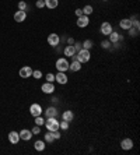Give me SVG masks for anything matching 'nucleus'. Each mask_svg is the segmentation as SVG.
Listing matches in <instances>:
<instances>
[{
  "instance_id": "4c0bfd02",
  "label": "nucleus",
  "mask_w": 140,
  "mask_h": 155,
  "mask_svg": "<svg viewBox=\"0 0 140 155\" xmlns=\"http://www.w3.org/2000/svg\"><path fill=\"white\" fill-rule=\"evenodd\" d=\"M74 43V39L73 38H67V45H73Z\"/></svg>"
},
{
  "instance_id": "aec40b11",
  "label": "nucleus",
  "mask_w": 140,
  "mask_h": 155,
  "mask_svg": "<svg viewBox=\"0 0 140 155\" xmlns=\"http://www.w3.org/2000/svg\"><path fill=\"white\" fill-rule=\"evenodd\" d=\"M62 119H63V120H66V122H71V120H73V119H74V113H73V112H71V110H65V112H63V113H62Z\"/></svg>"
},
{
  "instance_id": "4be33fe9",
  "label": "nucleus",
  "mask_w": 140,
  "mask_h": 155,
  "mask_svg": "<svg viewBox=\"0 0 140 155\" xmlns=\"http://www.w3.org/2000/svg\"><path fill=\"white\" fill-rule=\"evenodd\" d=\"M45 1V7H48V9H56L57 6H59V0H43Z\"/></svg>"
},
{
  "instance_id": "bb28decb",
  "label": "nucleus",
  "mask_w": 140,
  "mask_h": 155,
  "mask_svg": "<svg viewBox=\"0 0 140 155\" xmlns=\"http://www.w3.org/2000/svg\"><path fill=\"white\" fill-rule=\"evenodd\" d=\"M69 122H66V120H62V122H59V129H62V130H69Z\"/></svg>"
},
{
  "instance_id": "cd10ccee",
  "label": "nucleus",
  "mask_w": 140,
  "mask_h": 155,
  "mask_svg": "<svg viewBox=\"0 0 140 155\" xmlns=\"http://www.w3.org/2000/svg\"><path fill=\"white\" fill-rule=\"evenodd\" d=\"M27 9H28L27 1H24V0L18 1V10H23V11H27Z\"/></svg>"
},
{
  "instance_id": "c756f323",
  "label": "nucleus",
  "mask_w": 140,
  "mask_h": 155,
  "mask_svg": "<svg viewBox=\"0 0 140 155\" xmlns=\"http://www.w3.org/2000/svg\"><path fill=\"white\" fill-rule=\"evenodd\" d=\"M127 31H129V35H130V37H137V34H139V29H137V28H135V27L129 28Z\"/></svg>"
},
{
  "instance_id": "f03ea898",
  "label": "nucleus",
  "mask_w": 140,
  "mask_h": 155,
  "mask_svg": "<svg viewBox=\"0 0 140 155\" xmlns=\"http://www.w3.org/2000/svg\"><path fill=\"white\" fill-rule=\"evenodd\" d=\"M69 60L66 59V57H59V59L56 60L55 63V67L57 71H63V73H66V71H69Z\"/></svg>"
},
{
  "instance_id": "6e6552de",
  "label": "nucleus",
  "mask_w": 140,
  "mask_h": 155,
  "mask_svg": "<svg viewBox=\"0 0 140 155\" xmlns=\"http://www.w3.org/2000/svg\"><path fill=\"white\" fill-rule=\"evenodd\" d=\"M29 113H31V116H34V118L41 116L42 115V106L39 105V104H31V106H29Z\"/></svg>"
},
{
  "instance_id": "2f4dec72",
  "label": "nucleus",
  "mask_w": 140,
  "mask_h": 155,
  "mask_svg": "<svg viewBox=\"0 0 140 155\" xmlns=\"http://www.w3.org/2000/svg\"><path fill=\"white\" fill-rule=\"evenodd\" d=\"M52 134H53V138H55V140H60V138H62V133L59 131V130L52 131Z\"/></svg>"
},
{
  "instance_id": "dca6fc26",
  "label": "nucleus",
  "mask_w": 140,
  "mask_h": 155,
  "mask_svg": "<svg viewBox=\"0 0 140 155\" xmlns=\"http://www.w3.org/2000/svg\"><path fill=\"white\" fill-rule=\"evenodd\" d=\"M119 27L122 28V29H125V31H127L129 28L133 27V24H132V21L129 18H122L121 21H119Z\"/></svg>"
},
{
  "instance_id": "f8f14e48",
  "label": "nucleus",
  "mask_w": 140,
  "mask_h": 155,
  "mask_svg": "<svg viewBox=\"0 0 140 155\" xmlns=\"http://www.w3.org/2000/svg\"><path fill=\"white\" fill-rule=\"evenodd\" d=\"M18 134H20V140H24V141L31 140V137L34 136L32 131H31V130H28V129H23V130H21Z\"/></svg>"
},
{
  "instance_id": "e433bc0d",
  "label": "nucleus",
  "mask_w": 140,
  "mask_h": 155,
  "mask_svg": "<svg viewBox=\"0 0 140 155\" xmlns=\"http://www.w3.org/2000/svg\"><path fill=\"white\" fill-rule=\"evenodd\" d=\"M74 14H76V17H80V15H83V10H81V9H76Z\"/></svg>"
},
{
  "instance_id": "4468645a",
  "label": "nucleus",
  "mask_w": 140,
  "mask_h": 155,
  "mask_svg": "<svg viewBox=\"0 0 140 155\" xmlns=\"http://www.w3.org/2000/svg\"><path fill=\"white\" fill-rule=\"evenodd\" d=\"M108 37H109V42H111L112 45H113V43H119V41L123 39V37H122L121 34H118V32H115V31H112Z\"/></svg>"
},
{
  "instance_id": "7ed1b4c3",
  "label": "nucleus",
  "mask_w": 140,
  "mask_h": 155,
  "mask_svg": "<svg viewBox=\"0 0 140 155\" xmlns=\"http://www.w3.org/2000/svg\"><path fill=\"white\" fill-rule=\"evenodd\" d=\"M45 127L48 129V131H55V130H59V122L56 118H48L45 120Z\"/></svg>"
},
{
  "instance_id": "ddd939ff",
  "label": "nucleus",
  "mask_w": 140,
  "mask_h": 155,
  "mask_svg": "<svg viewBox=\"0 0 140 155\" xmlns=\"http://www.w3.org/2000/svg\"><path fill=\"white\" fill-rule=\"evenodd\" d=\"M121 148L125 151H129L133 148V140L132 138H123L121 141Z\"/></svg>"
},
{
  "instance_id": "6ab92c4d",
  "label": "nucleus",
  "mask_w": 140,
  "mask_h": 155,
  "mask_svg": "<svg viewBox=\"0 0 140 155\" xmlns=\"http://www.w3.org/2000/svg\"><path fill=\"white\" fill-rule=\"evenodd\" d=\"M45 116L48 118H56L57 116V109H56L55 106H49L46 110H45Z\"/></svg>"
},
{
  "instance_id": "412c9836",
  "label": "nucleus",
  "mask_w": 140,
  "mask_h": 155,
  "mask_svg": "<svg viewBox=\"0 0 140 155\" xmlns=\"http://www.w3.org/2000/svg\"><path fill=\"white\" fill-rule=\"evenodd\" d=\"M45 147H46V143L43 141V140H37V141L34 143V148L37 151H39V152H42V151L45 150Z\"/></svg>"
},
{
  "instance_id": "c85d7f7f",
  "label": "nucleus",
  "mask_w": 140,
  "mask_h": 155,
  "mask_svg": "<svg viewBox=\"0 0 140 155\" xmlns=\"http://www.w3.org/2000/svg\"><path fill=\"white\" fill-rule=\"evenodd\" d=\"M32 77L35 78V80L42 78V71H41V70H32Z\"/></svg>"
},
{
  "instance_id": "393cba45",
  "label": "nucleus",
  "mask_w": 140,
  "mask_h": 155,
  "mask_svg": "<svg viewBox=\"0 0 140 155\" xmlns=\"http://www.w3.org/2000/svg\"><path fill=\"white\" fill-rule=\"evenodd\" d=\"M81 46H83V49L91 50V48L94 46V43H93V41H91V39H85L84 42H81Z\"/></svg>"
},
{
  "instance_id": "423d86ee",
  "label": "nucleus",
  "mask_w": 140,
  "mask_h": 155,
  "mask_svg": "<svg viewBox=\"0 0 140 155\" xmlns=\"http://www.w3.org/2000/svg\"><path fill=\"white\" fill-rule=\"evenodd\" d=\"M55 81L57 84H60V85H65L67 84L69 81V77H67V74L63 73V71H57V74H55Z\"/></svg>"
},
{
  "instance_id": "f704fd0d",
  "label": "nucleus",
  "mask_w": 140,
  "mask_h": 155,
  "mask_svg": "<svg viewBox=\"0 0 140 155\" xmlns=\"http://www.w3.org/2000/svg\"><path fill=\"white\" fill-rule=\"evenodd\" d=\"M111 45H112V43L109 41H102V42H101V46H102L104 49H109V48H111Z\"/></svg>"
},
{
  "instance_id": "a211bd4d",
  "label": "nucleus",
  "mask_w": 140,
  "mask_h": 155,
  "mask_svg": "<svg viewBox=\"0 0 140 155\" xmlns=\"http://www.w3.org/2000/svg\"><path fill=\"white\" fill-rule=\"evenodd\" d=\"M63 53H65L66 57H71V56H74L76 55L74 46H73V45H67L65 49H63Z\"/></svg>"
},
{
  "instance_id": "a878e982",
  "label": "nucleus",
  "mask_w": 140,
  "mask_h": 155,
  "mask_svg": "<svg viewBox=\"0 0 140 155\" xmlns=\"http://www.w3.org/2000/svg\"><path fill=\"white\" fill-rule=\"evenodd\" d=\"M34 123L41 127V126H43V124H45V119L42 118V115H41V116H37V118H34Z\"/></svg>"
},
{
  "instance_id": "7c9ffc66",
  "label": "nucleus",
  "mask_w": 140,
  "mask_h": 155,
  "mask_svg": "<svg viewBox=\"0 0 140 155\" xmlns=\"http://www.w3.org/2000/svg\"><path fill=\"white\" fill-rule=\"evenodd\" d=\"M45 78H46V81H48V82H53V81H55V74L48 73L46 76H45Z\"/></svg>"
},
{
  "instance_id": "20e7f679",
  "label": "nucleus",
  "mask_w": 140,
  "mask_h": 155,
  "mask_svg": "<svg viewBox=\"0 0 140 155\" xmlns=\"http://www.w3.org/2000/svg\"><path fill=\"white\" fill-rule=\"evenodd\" d=\"M48 43H49L52 48H57L59 43H60V37H59V34H49V35H48Z\"/></svg>"
},
{
  "instance_id": "58836bf2",
  "label": "nucleus",
  "mask_w": 140,
  "mask_h": 155,
  "mask_svg": "<svg viewBox=\"0 0 140 155\" xmlns=\"http://www.w3.org/2000/svg\"><path fill=\"white\" fill-rule=\"evenodd\" d=\"M102 1H108V0H102Z\"/></svg>"
},
{
  "instance_id": "f257e3e1",
  "label": "nucleus",
  "mask_w": 140,
  "mask_h": 155,
  "mask_svg": "<svg viewBox=\"0 0 140 155\" xmlns=\"http://www.w3.org/2000/svg\"><path fill=\"white\" fill-rule=\"evenodd\" d=\"M74 57H76L77 62H80V63L83 64V63L90 62V59H91V53H90V50H87V49H81V50H79V52L76 53Z\"/></svg>"
},
{
  "instance_id": "1a4fd4ad",
  "label": "nucleus",
  "mask_w": 140,
  "mask_h": 155,
  "mask_svg": "<svg viewBox=\"0 0 140 155\" xmlns=\"http://www.w3.org/2000/svg\"><path fill=\"white\" fill-rule=\"evenodd\" d=\"M18 74H20V77L21 78H29L31 76H32V68L29 67V66H24V67L20 68Z\"/></svg>"
},
{
  "instance_id": "9b49d317",
  "label": "nucleus",
  "mask_w": 140,
  "mask_h": 155,
  "mask_svg": "<svg viewBox=\"0 0 140 155\" xmlns=\"http://www.w3.org/2000/svg\"><path fill=\"white\" fill-rule=\"evenodd\" d=\"M71 59H73V62L69 64V70H70V71H73V73H76V71H80V70H81V63L76 60L74 56H71Z\"/></svg>"
},
{
  "instance_id": "c9c22d12",
  "label": "nucleus",
  "mask_w": 140,
  "mask_h": 155,
  "mask_svg": "<svg viewBox=\"0 0 140 155\" xmlns=\"http://www.w3.org/2000/svg\"><path fill=\"white\" fill-rule=\"evenodd\" d=\"M35 6H37L38 9H43V7H45V1H43V0H37Z\"/></svg>"
},
{
  "instance_id": "0eeeda50",
  "label": "nucleus",
  "mask_w": 140,
  "mask_h": 155,
  "mask_svg": "<svg viewBox=\"0 0 140 155\" xmlns=\"http://www.w3.org/2000/svg\"><path fill=\"white\" fill-rule=\"evenodd\" d=\"M90 24V17L88 15H80V17H77V21H76V25L79 28H85L87 25Z\"/></svg>"
},
{
  "instance_id": "72a5a7b5",
  "label": "nucleus",
  "mask_w": 140,
  "mask_h": 155,
  "mask_svg": "<svg viewBox=\"0 0 140 155\" xmlns=\"http://www.w3.org/2000/svg\"><path fill=\"white\" fill-rule=\"evenodd\" d=\"M31 131H32V134H34V136H35V134H39V133H41V127L35 124V126H34V127L31 129Z\"/></svg>"
},
{
  "instance_id": "39448f33",
  "label": "nucleus",
  "mask_w": 140,
  "mask_h": 155,
  "mask_svg": "<svg viewBox=\"0 0 140 155\" xmlns=\"http://www.w3.org/2000/svg\"><path fill=\"white\" fill-rule=\"evenodd\" d=\"M99 31H101V34H102V35L108 37V35H109V34L113 31V27H112L111 23H108V21H104V23L101 24V27H99Z\"/></svg>"
},
{
  "instance_id": "9d476101",
  "label": "nucleus",
  "mask_w": 140,
  "mask_h": 155,
  "mask_svg": "<svg viewBox=\"0 0 140 155\" xmlns=\"http://www.w3.org/2000/svg\"><path fill=\"white\" fill-rule=\"evenodd\" d=\"M41 90H42V92L43 94H53L55 92V85H53V82H43L42 84V87H41Z\"/></svg>"
},
{
  "instance_id": "2eb2a0df",
  "label": "nucleus",
  "mask_w": 140,
  "mask_h": 155,
  "mask_svg": "<svg viewBox=\"0 0 140 155\" xmlns=\"http://www.w3.org/2000/svg\"><path fill=\"white\" fill-rule=\"evenodd\" d=\"M25 18H27V13L23 10H18L14 14V21L15 23H23V21H25Z\"/></svg>"
},
{
  "instance_id": "b1692460",
  "label": "nucleus",
  "mask_w": 140,
  "mask_h": 155,
  "mask_svg": "<svg viewBox=\"0 0 140 155\" xmlns=\"http://www.w3.org/2000/svg\"><path fill=\"white\" fill-rule=\"evenodd\" d=\"M43 141L48 143V144H51V143L55 141V138H53V134H52V131H48L43 134Z\"/></svg>"
},
{
  "instance_id": "473e14b6",
  "label": "nucleus",
  "mask_w": 140,
  "mask_h": 155,
  "mask_svg": "<svg viewBox=\"0 0 140 155\" xmlns=\"http://www.w3.org/2000/svg\"><path fill=\"white\" fill-rule=\"evenodd\" d=\"M73 46H74V49H76V53H77L79 50L83 49V46H81V42H77V41H76L74 43H73Z\"/></svg>"
},
{
  "instance_id": "5701e85b",
  "label": "nucleus",
  "mask_w": 140,
  "mask_h": 155,
  "mask_svg": "<svg viewBox=\"0 0 140 155\" xmlns=\"http://www.w3.org/2000/svg\"><path fill=\"white\" fill-rule=\"evenodd\" d=\"M81 10H83V14H84V15H88V17L91 15V14H93V11H94V9H93V6H91V4H85Z\"/></svg>"
},
{
  "instance_id": "f3484780",
  "label": "nucleus",
  "mask_w": 140,
  "mask_h": 155,
  "mask_svg": "<svg viewBox=\"0 0 140 155\" xmlns=\"http://www.w3.org/2000/svg\"><path fill=\"white\" fill-rule=\"evenodd\" d=\"M9 141L13 145H15V144L20 141V134L17 131H10L9 133Z\"/></svg>"
}]
</instances>
